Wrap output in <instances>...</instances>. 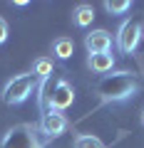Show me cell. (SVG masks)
<instances>
[{
    "label": "cell",
    "mask_w": 144,
    "mask_h": 148,
    "mask_svg": "<svg viewBox=\"0 0 144 148\" xmlns=\"http://www.w3.org/2000/svg\"><path fill=\"white\" fill-rule=\"evenodd\" d=\"M139 91V79L132 72H112L97 82V96L104 104H122Z\"/></svg>",
    "instance_id": "1"
},
{
    "label": "cell",
    "mask_w": 144,
    "mask_h": 148,
    "mask_svg": "<svg viewBox=\"0 0 144 148\" xmlns=\"http://www.w3.org/2000/svg\"><path fill=\"white\" fill-rule=\"evenodd\" d=\"M38 89V77L35 74H17V77H13L10 82L5 84V89H3V101H5L8 106H17L22 104V101L30 99V94Z\"/></svg>",
    "instance_id": "2"
},
{
    "label": "cell",
    "mask_w": 144,
    "mask_h": 148,
    "mask_svg": "<svg viewBox=\"0 0 144 148\" xmlns=\"http://www.w3.org/2000/svg\"><path fill=\"white\" fill-rule=\"evenodd\" d=\"M0 148H42V141L35 133V126L30 123H17L3 136Z\"/></svg>",
    "instance_id": "3"
},
{
    "label": "cell",
    "mask_w": 144,
    "mask_h": 148,
    "mask_svg": "<svg viewBox=\"0 0 144 148\" xmlns=\"http://www.w3.org/2000/svg\"><path fill=\"white\" fill-rule=\"evenodd\" d=\"M142 35H144V22H142V17L124 20L122 27H119V32H117V47H119V52L134 54V49H137L139 42H142Z\"/></svg>",
    "instance_id": "4"
},
{
    "label": "cell",
    "mask_w": 144,
    "mask_h": 148,
    "mask_svg": "<svg viewBox=\"0 0 144 148\" xmlns=\"http://www.w3.org/2000/svg\"><path fill=\"white\" fill-rule=\"evenodd\" d=\"M40 131L47 138H57V136H62V133L67 131V119H65L60 111L50 109V111H45L42 116H40Z\"/></svg>",
    "instance_id": "5"
},
{
    "label": "cell",
    "mask_w": 144,
    "mask_h": 148,
    "mask_svg": "<svg viewBox=\"0 0 144 148\" xmlns=\"http://www.w3.org/2000/svg\"><path fill=\"white\" fill-rule=\"evenodd\" d=\"M75 101V89L67 79H57V86H55V94H52V109L62 114L65 109H70Z\"/></svg>",
    "instance_id": "6"
},
{
    "label": "cell",
    "mask_w": 144,
    "mask_h": 148,
    "mask_svg": "<svg viewBox=\"0 0 144 148\" xmlns=\"http://www.w3.org/2000/svg\"><path fill=\"white\" fill-rule=\"evenodd\" d=\"M85 47L90 54H99V52H112V35L107 30H95L85 37Z\"/></svg>",
    "instance_id": "7"
},
{
    "label": "cell",
    "mask_w": 144,
    "mask_h": 148,
    "mask_svg": "<svg viewBox=\"0 0 144 148\" xmlns=\"http://www.w3.org/2000/svg\"><path fill=\"white\" fill-rule=\"evenodd\" d=\"M55 86H57V77H47V79L40 82V111H50L52 109V94H55Z\"/></svg>",
    "instance_id": "8"
},
{
    "label": "cell",
    "mask_w": 144,
    "mask_h": 148,
    "mask_svg": "<svg viewBox=\"0 0 144 148\" xmlns=\"http://www.w3.org/2000/svg\"><path fill=\"white\" fill-rule=\"evenodd\" d=\"M87 64H90L92 72H97V74H107V72H112V67H114V57H112V52L90 54V57H87Z\"/></svg>",
    "instance_id": "9"
},
{
    "label": "cell",
    "mask_w": 144,
    "mask_h": 148,
    "mask_svg": "<svg viewBox=\"0 0 144 148\" xmlns=\"http://www.w3.org/2000/svg\"><path fill=\"white\" fill-rule=\"evenodd\" d=\"M72 20H75V25L77 27H87V25H92V20H95V8L92 5H77L75 8V12H72Z\"/></svg>",
    "instance_id": "10"
},
{
    "label": "cell",
    "mask_w": 144,
    "mask_h": 148,
    "mask_svg": "<svg viewBox=\"0 0 144 148\" xmlns=\"http://www.w3.org/2000/svg\"><path fill=\"white\" fill-rule=\"evenodd\" d=\"M32 74H35L38 79H47V77H52V74H55V64H52V59H47V57L35 59V64H32Z\"/></svg>",
    "instance_id": "11"
},
{
    "label": "cell",
    "mask_w": 144,
    "mask_h": 148,
    "mask_svg": "<svg viewBox=\"0 0 144 148\" xmlns=\"http://www.w3.org/2000/svg\"><path fill=\"white\" fill-rule=\"evenodd\" d=\"M52 52L57 54L60 59H70L72 57V52H75V42L70 40V37H57L52 45Z\"/></svg>",
    "instance_id": "12"
},
{
    "label": "cell",
    "mask_w": 144,
    "mask_h": 148,
    "mask_svg": "<svg viewBox=\"0 0 144 148\" xmlns=\"http://www.w3.org/2000/svg\"><path fill=\"white\" fill-rule=\"evenodd\" d=\"M75 148H104V143L92 133H80L75 136Z\"/></svg>",
    "instance_id": "13"
},
{
    "label": "cell",
    "mask_w": 144,
    "mask_h": 148,
    "mask_svg": "<svg viewBox=\"0 0 144 148\" xmlns=\"http://www.w3.org/2000/svg\"><path fill=\"white\" fill-rule=\"evenodd\" d=\"M104 10L109 12V15H124V12L132 10V3H129V0H107Z\"/></svg>",
    "instance_id": "14"
},
{
    "label": "cell",
    "mask_w": 144,
    "mask_h": 148,
    "mask_svg": "<svg viewBox=\"0 0 144 148\" xmlns=\"http://www.w3.org/2000/svg\"><path fill=\"white\" fill-rule=\"evenodd\" d=\"M5 40H8V22L0 17V45L5 42Z\"/></svg>",
    "instance_id": "15"
},
{
    "label": "cell",
    "mask_w": 144,
    "mask_h": 148,
    "mask_svg": "<svg viewBox=\"0 0 144 148\" xmlns=\"http://www.w3.org/2000/svg\"><path fill=\"white\" fill-rule=\"evenodd\" d=\"M142 126H144V111H142Z\"/></svg>",
    "instance_id": "16"
}]
</instances>
